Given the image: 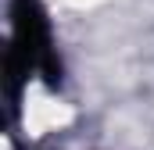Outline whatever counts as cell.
<instances>
[{"instance_id":"obj_1","label":"cell","mask_w":154,"mask_h":150,"mask_svg":"<svg viewBox=\"0 0 154 150\" xmlns=\"http://www.w3.org/2000/svg\"><path fill=\"white\" fill-rule=\"evenodd\" d=\"M7 97L18 104V89L29 79V72H39L50 89L61 86V61L54 50L50 22L39 7V0H11V46H7Z\"/></svg>"}]
</instances>
